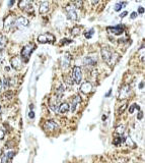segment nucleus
<instances>
[{"label":"nucleus","instance_id":"nucleus-36","mask_svg":"<svg viewBox=\"0 0 145 163\" xmlns=\"http://www.w3.org/2000/svg\"><path fill=\"white\" fill-rule=\"evenodd\" d=\"M28 116H30V118H34L35 117V113L32 112V110H31V112H30V114H28Z\"/></svg>","mask_w":145,"mask_h":163},{"label":"nucleus","instance_id":"nucleus-28","mask_svg":"<svg viewBox=\"0 0 145 163\" xmlns=\"http://www.w3.org/2000/svg\"><path fill=\"white\" fill-rule=\"evenodd\" d=\"M93 33H95V30L93 29H92V30H89V31H87L84 34V36H85V38L86 39H90L92 37V35H93Z\"/></svg>","mask_w":145,"mask_h":163},{"label":"nucleus","instance_id":"nucleus-6","mask_svg":"<svg viewBox=\"0 0 145 163\" xmlns=\"http://www.w3.org/2000/svg\"><path fill=\"white\" fill-rule=\"evenodd\" d=\"M131 87L129 85H125L121 88L120 92H119V96H118V99L119 100H123V99H126L128 98L130 95H131Z\"/></svg>","mask_w":145,"mask_h":163},{"label":"nucleus","instance_id":"nucleus-1","mask_svg":"<svg viewBox=\"0 0 145 163\" xmlns=\"http://www.w3.org/2000/svg\"><path fill=\"white\" fill-rule=\"evenodd\" d=\"M100 53H101V57H103L104 60L111 66L115 65L118 62L119 59H120V55L117 52H115V51L109 46H104L101 48Z\"/></svg>","mask_w":145,"mask_h":163},{"label":"nucleus","instance_id":"nucleus-45","mask_svg":"<svg viewBox=\"0 0 145 163\" xmlns=\"http://www.w3.org/2000/svg\"><path fill=\"white\" fill-rule=\"evenodd\" d=\"M0 113H1V106H0Z\"/></svg>","mask_w":145,"mask_h":163},{"label":"nucleus","instance_id":"nucleus-20","mask_svg":"<svg viewBox=\"0 0 145 163\" xmlns=\"http://www.w3.org/2000/svg\"><path fill=\"white\" fill-rule=\"evenodd\" d=\"M125 143V138L123 136H117V137H115V139H114V142L113 144L116 146H120L122 145V144H124Z\"/></svg>","mask_w":145,"mask_h":163},{"label":"nucleus","instance_id":"nucleus-4","mask_svg":"<svg viewBox=\"0 0 145 163\" xmlns=\"http://www.w3.org/2000/svg\"><path fill=\"white\" fill-rule=\"evenodd\" d=\"M38 41L39 43H42V44L54 43L55 42V37H54V35L50 34V33H45V34H42L38 37Z\"/></svg>","mask_w":145,"mask_h":163},{"label":"nucleus","instance_id":"nucleus-31","mask_svg":"<svg viewBox=\"0 0 145 163\" xmlns=\"http://www.w3.org/2000/svg\"><path fill=\"white\" fill-rule=\"evenodd\" d=\"M64 81L65 83H67L68 85H73V81H72V79H69V77H64Z\"/></svg>","mask_w":145,"mask_h":163},{"label":"nucleus","instance_id":"nucleus-38","mask_svg":"<svg viewBox=\"0 0 145 163\" xmlns=\"http://www.w3.org/2000/svg\"><path fill=\"white\" fill-rule=\"evenodd\" d=\"M125 16H127V12H124L123 13H121V14H120V17L123 18V17H125Z\"/></svg>","mask_w":145,"mask_h":163},{"label":"nucleus","instance_id":"nucleus-43","mask_svg":"<svg viewBox=\"0 0 145 163\" xmlns=\"http://www.w3.org/2000/svg\"><path fill=\"white\" fill-rule=\"evenodd\" d=\"M111 92H112V90H110V91H109V93H108V94L106 95V96H107V97H109V96H110V95H111Z\"/></svg>","mask_w":145,"mask_h":163},{"label":"nucleus","instance_id":"nucleus-9","mask_svg":"<svg viewBox=\"0 0 145 163\" xmlns=\"http://www.w3.org/2000/svg\"><path fill=\"white\" fill-rule=\"evenodd\" d=\"M32 0H20L19 2V8L25 10V12H32Z\"/></svg>","mask_w":145,"mask_h":163},{"label":"nucleus","instance_id":"nucleus-15","mask_svg":"<svg viewBox=\"0 0 145 163\" xmlns=\"http://www.w3.org/2000/svg\"><path fill=\"white\" fill-rule=\"evenodd\" d=\"M80 102H81V98H80V96H79V95H76V96H74L73 98H72L71 107H70V110L72 111V112H74V111L76 110V108H77V105Z\"/></svg>","mask_w":145,"mask_h":163},{"label":"nucleus","instance_id":"nucleus-19","mask_svg":"<svg viewBox=\"0 0 145 163\" xmlns=\"http://www.w3.org/2000/svg\"><path fill=\"white\" fill-rule=\"evenodd\" d=\"M83 63H84V65L86 66H93V65H96V60L95 58H92V57H85L84 58V60H83Z\"/></svg>","mask_w":145,"mask_h":163},{"label":"nucleus","instance_id":"nucleus-42","mask_svg":"<svg viewBox=\"0 0 145 163\" xmlns=\"http://www.w3.org/2000/svg\"><path fill=\"white\" fill-rule=\"evenodd\" d=\"M1 89H2V81L0 80V91H1Z\"/></svg>","mask_w":145,"mask_h":163},{"label":"nucleus","instance_id":"nucleus-23","mask_svg":"<svg viewBox=\"0 0 145 163\" xmlns=\"http://www.w3.org/2000/svg\"><path fill=\"white\" fill-rule=\"evenodd\" d=\"M125 144L127 146L129 147H132V148H136V145L135 143L133 142V140L130 138V137H127V138H125Z\"/></svg>","mask_w":145,"mask_h":163},{"label":"nucleus","instance_id":"nucleus-12","mask_svg":"<svg viewBox=\"0 0 145 163\" xmlns=\"http://www.w3.org/2000/svg\"><path fill=\"white\" fill-rule=\"evenodd\" d=\"M10 64L14 68V69H20L21 68V65H23V61H21L20 57L19 56H14L11 58V60H10Z\"/></svg>","mask_w":145,"mask_h":163},{"label":"nucleus","instance_id":"nucleus-22","mask_svg":"<svg viewBox=\"0 0 145 163\" xmlns=\"http://www.w3.org/2000/svg\"><path fill=\"white\" fill-rule=\"evenodd\" d=\"M7 45V38L5 36L0 35V49H3Z\"/></svg>","mask_w":145,"mask_h":163},{"label":"nucleus","instance_id":"nucleus-30","mask_svg":"<svg viewBox=\"0 0 145 163\" xmlns=\"http://www.w3.org/2000/svg\"><path fill=\"white\" fill-rule=\"evenodd\" d=\"M126 108H127V103H124V104H123L120 108H119V114H122L123 112H124V111L126 110Z\"/></svg>","mask_w":145,"mask_h":163},{"label":"nucleus","instance_id":"nucleus-16","mask_svg":"<svg viewBox=\"0 0 145 163\" xmlns=\"http://www.w3.org/2000/svg\"><path fill=\"white\" fill-rule=\"evenodd\" d=\"M69 110H70V106H69V104H68V103H66V102L61 103V104H60L59 106H58V109H57L58 112L61 113V114H66Z\"/></svg>","mask_w":145,"mask_h":163},{"label":"nucleus","instance_id":"nucleus-10","mask_svg":"<svg viewBox=\"0 0 145 163\" xmlns=\"http://www.w3.org/2000/svg\"><path fill=\"white\" fill-rule=\"evenodd\" d=\"M57 128H58V123L52 119L47 120L44 124V129L46 132H55Z\"/></svg>","mask_w":145,"mask_h":163},{"label":"nucleus","instance_id":"nucleus-34","mask_svg":"<svg viewBox=\"0 0 145 163\" xmlns=\"http://www.w3.org/2000/svg\"><path fill=\"white\" fill-rule=\"evenodd\" d=\"M4 96H6V97L8 98V100H9L10 98L12 97V93H11V92H10V91H9V92H6V93H5V95H4Z\"/></svg>","mask_w":145,"mask_h":163},{"label":"nucleus","instance_id":"nucleus-13","mask_svg":"<svg viewBox=\"0 0 145 163\" xmlns=\"http://www.w3.org/2000/svg\"><path fill=\"white\" fill-rule=\"evenodd\" d=\"M92 91V84L89 82H84L80 86V92L83 94H89Z\"/></svg>","mask_w":145,"mask_h":163},{"label":"nucleus","instance_id":"nucleus-27","mask_svg":"<svg viewBox=\"0 0 145 163\" xmlns=\"http://www.w3.org/2000/svg\"><path fill=\"white\" fill-rule=\"evenodd\" d=\"M9 86H10V79H8V77H4V79H3V82H2V88L7 89Z\"/></svg>","mask_w":145,"mask_h":163},{"label":"nucleus","instance_id":"nucleus-33","mask_svg":"<svg viewBox=\"0 0 145 163\" xmlns=\"http://www.w3.org/2000/svg\"><path fill=\"white\" fill-rule=\"evenodd\" d=\"M71 42H72V41L71 40H68V39H63L62 41H61V43H62V44H69Z\"/></svg>","mask_w":145,"mask_h":163},{"label":"nucleus","instance_id":"nucleus-41","mask_svg":"<svg viewBox=\"0 0 145 163\" xmlns=\"http://www.w3.org/2000/svg\"><path fill=\"white\" fill-rule=\"evenodd\" d=\"M13 3H14V0H11V1H10V3H9V6H12Z\"/></svg>","mask_w":145,"mask_h":163},{"label":"nucleus","instance_id":"nucleus-14","mask_svg":"<svg viewBox=\"0 0 145 163\" xmlns=\"http://www.w3.org/2000/svg\"><path fill=\"white\" fill-rule=\"evenodd\" d=\"M14 155H15V152H14V151L7 152L6 154H4L1 157V163H9L10 161L12 160V158L14 157Z\"/></svg>","mask_w":145,"mask_h":163},{"label":"nucleus","instance_id":"nucleus-8","mask_svg":"<svg viewBox=\"0 0 145 163\" xmlns=\"http://www.w3.org/2000/svg\"><path fill=\"white\" fill-rule=\"evenodd\" d=\"M124 30H125L124 25H121V24L115 26V27H108L107 28V31L113 35H121V34H123Z\"/></svg>","mask_w":145,"mask_h":163},{"label":"nucleus","instance_id":"nucleus-3","mask_svg":"<svg viewBox=\"0 0 145 163\" xmlns=\"http://www.w3.org/2000/svg\"><path fill=\"white\" fill-rule=\"evenodd\" d=\"M71 79L73 81V83L80 84V82L82 80V70L79 66H74V68H72Z\"/></svg>","mask_w":145,"mask_h":163},{"label":"nucleus","instance_id":"nucleus-26","mask_svg":"<svg viewBox=\"0 0 145 163\" xmlns=\"http://www.w3.org/2000/svg\"><path fill=\"white\" fill-rule=\"evenodd\" d=\"M81 32V27H74L71 30V34L73 36H78Z\"/></svg>","mask_w":145,"mask_h":163},{"label":"nucleus","instance_id":"nucleus-11","mask_svg":"<svg viewBox=\"0 0 145 163\" xmlns=\"http://www.w3.org/2000/svg\"><path fill=\"white\" fill-rule=\"evenodd\" d=\"M70 63H71V55L69 53H65L63 57L61 58V66H62L63 69H66L69 68Z\"/></svg>","mask_w":145,"mask_h":163},{"label":"nucleus","instance_id":"nucleus-24","mask_svg":"<svg viewBox=\"0 0 145 163\" xmlns=\"http://www.w3.org/2000/svg\"><path fill=\"white\" fill-rule=\"evenodd\" d=\"M116 134H117L118 136H123V134H124V132H125V127L124 125H119V127L116 128Z\"/></svg>","mask_w":145,"mask_h":163},{"label":"nucleus","instance_id":"nucleus-32","mask_svg":"<svg viewBox=\"0 0 145 163\" xmlns=\"http://www.w3.org/2000/svg\"><path fill=\"white\" fill-rule=\"evenodd\" d=\"M4 136H5V133H4V131L0 128V141H1L3 138H4Z\"/></svg>","mask_w":145,"mask_h":163},{"label":"nucleus","instance_id":"nucleus-44","mask_svg":"<svg viewBox=\"0 0 145 163\" xmlns=\"http://www.w3.org/2000/svg\"><path fill=\"white\" fill-rule=\"evenodd\" d=\"M1 153H2V150H1V148H0V155H1Z\"/></svg>","mask_w":145,"mask_h":163},{"label":"nucleus","instance_id":"nucleus-18","mask_svg":"<svg viewBox=\"0 0 145 163\" xmlns=\"http://www.w3.org/2000/svg\"><path fill=\"white\" fill-rule=\"evenodd\" d=\"M50 9V6H49V2L48 1H44L40 4V8H39V12L41 14H45L49 12Z\"/></svg>","mask_w":145,"mask_h":163},{"label":"nucleus","instance_id":"nucleus-21","mask_svg":"<svg viewBox=\"0 0 145 163\" xmlns=\"http://www.w3.org/2000/svg\"><path fill=\"white\" fill-rule=\"evenodd\" d=\"M64 92H65V87L63 86V85H60V86L58 87L57 90H56V97L61 98L63 96Z\"/></svg>","mask_w":145,"mask_h":163},{"label":"nucleus","instance_id":"nucleus-29","mask_svg":"<svg viewBox=\"0 0 145 163\" xmlns=\"http://www.w3.org/2000/svg\"><path fill=\"white\" fill-rule=\"evenodd\" d=\"M135 109H137V110H140V107H139L138 105H137V104H133V105L130 106V108H129V112L132 114V113L134 112V110H135Z\"/></svg>","mask_w":145,"mask_h":163},{"label":"nucleus","instance_id":"nucleus-2","mask_svg":"<svg viewBox=\"0 0 145 163\" xmlns=\"http://www.w3.org/2000/svg\"><path fill=\"white\" fill-rule=\"evenodd\" d=\"M35 48H36V46L34 45V44H32V43L28 44V45H25L23 48V50H21V57H23L24 62L28 61V59H30L32 53L34 52Z\"/></svg>","mask_w":145,"mask_h":163},{"label":"nucleus","instance_id":"nucleus-17","mask_svg":"<svg viewBox=\"0 0 145 163\" xmlns=\"http://www.w3.org/2000/svg\"><path fill=\"white\" fill-rule=\"evenodd\" d=\"M12 25H14V18L11 16H7L4 21V29L6 31H9V30L11 29Z\"/></svg>","mask_w":145,"mask_h":163},{"label":"nucleus","instance_id":"nucleus-40","mask_svg":"<svg viewBox=\"0 0 145 163\" xmlns=\"http://www.w3.org/2000/svg\"><path fill=\"white\" fill-rule=\"evenodd\" d=\"M99 2V0H92V4H96Z\"/></svg>","mask_w":145,"mask_h":163},{"label":"nucleus","instance_id":"nucleus-35","mask_svg":"<svg viewBox=\"0 0 145 163\" xmlns=\"http://www.w3.org/2000/svg\"><path fill=\"white\" fill-rule=\"evenodd\" d=\"M138 13H141V14L144 13V8H143V7H139V8H138Z\"/></svg>","mask_w":145,"mask_h":163},{"label":"nucleus","instance_id":"nucleus-5","mask_svg":"<svg viewBox=\"0 0 145 163\" xmlns=\"http://www.w3.org/2000/svg\"><path fill=\"white\" fill-rule=\"evenodd\" d=\"M66 16L68 20H70L72 21H76L78 20L77 12H76V9L73 5H68L66 7Z\"/></svg>","mask_w":145,"mask_h":163},{"label":"nucleus","instance_id":"nucleus-25","mask_svg":"<svg viewBox=\"0 0 145 163\" xmlns=\"http://www.w3.org/2000/svg\"><path fill=\"white\" fill-rule=\"evenodd\" d=\"M126 4H127L126 2H118L117 4L115 5V10H116V12H120L123 7L126 6Z\"/></svg>","mask_w":145,"mask_h":163},{"label":"nucleus","instance_id":"nucleus-39","mask_svg":"<svg viewBox=\"0 0 145 163\" xmlns=\"http://www.w3.org/2000/svg\"><path fill=\"white\" fill-rule=\"evenodd\" d=\"M136 16H137V13H136V12H132V14H131V18H136Z\"/></svg>","mask_w":145,"mask_h":163},{"label":"nucleus","instance_id":"nucleus-37","mask_svg":"<svg viewBox=\"0 0 145 163\" xmlns=\"http://www.w3.org/2000/svg\"><path fill=\"white\" fill-rule=\"evenodd\" d=\"M142 115H143V113L140 111V112L138 113V116H137V118H138V119H141V118H142Z\"/></svg>","mask_w":145,"mask_h":163},{"label":"nucleus","instance_id":"nucleus-7","mask_svg":"<svg viewBox=\"0 0 145 163\" xmlns=\"http://www.w3.org/2000/svg\"><path fill=\"white\" fill-rule=\"evenodd\" d=\"M28 24H30L28 23V18H25L24 16H19V17H17L14 20V25H15V27L17 29H20V30L28 27Z\"/></svg>","mask_w":145,"mask_h":163}]
</instances>
